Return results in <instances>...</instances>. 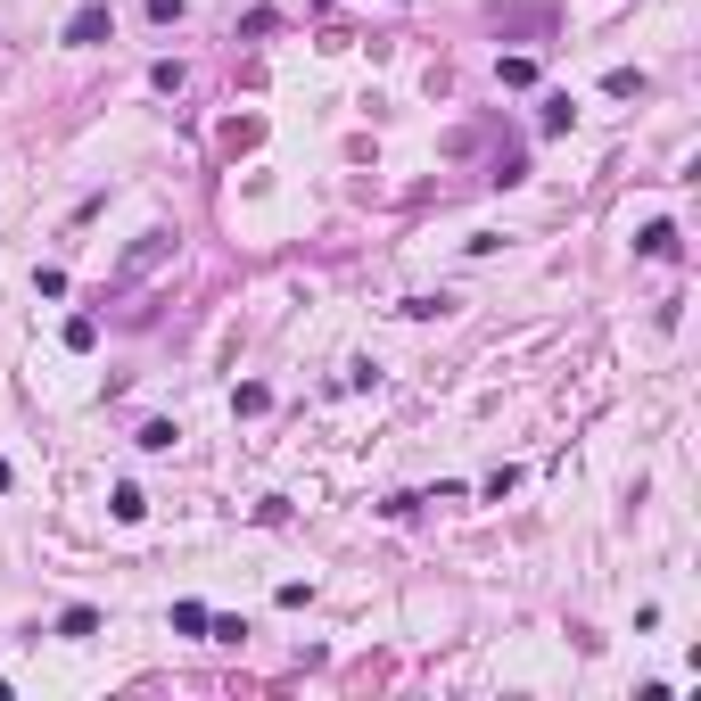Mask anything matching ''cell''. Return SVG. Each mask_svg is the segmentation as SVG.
I'll list each match as a JSON object with an SVG mask.
<instances>
[{"label": "cell", "instance_id": "cell-1", "mask_svg": "<svg viewBox=\"0 0 701 701\" xmlns=\"http://www.w3.org/2000/svg\"><path fill=\"white\" fill-rule=\"evenodd\" d=\"M108 33H116V17H108V0H83V9L66 17V42H75V50H91V42H108Z\"/></svg>", "mask_w": 701, "mask_h": 701}, {"label": "cell", "instance_id": "cell-2", "mask_svg": "<svg viewBox=\"0 0 701 701\" xmlns=\"http://www.w3.org/2000/svg\"><path fill=\"white\" fill-rule=\"evenodd\" d=\"M165 256H174V231H141V248L124 256V273H116V289H132V281H141L149 264H165Z\"/></svg>", "mask_w": 701, "mask_h": 701}, {"label": "cell", "instance_id": "cell-3", "mask_svg": "<svg viewBox=\"0 0 701 701\" xmlns=\"http://www.w3.org/2000/svg\"><path fill=\"white\" fill-rule=\"evenodd\" d=\"M636 248H644V256H677V223H644Z\"/></svg>", "mask_w": 701, "mask_h": 701}, {"label": "cell", "instance_id": "cell-4", "mask_svg": "<svg viewBox=\"0 0 701 701\" xmlns=\"http://www.w3.org/2000/svg\"><path fill=\"white\" fill-rule=\"evenodd\" d=\"M58 636H99V611L75 603V611H58Z\"/></svg>", "mask_w": 701, "mask_h": 701}, {"label": "cell", "instance_id": "cell-5", "mask_svg": "<svg viewBox=\"0 0 701 701\" xmlns=\"http://www.w3.org/2000/svg\"><path fill=\"white\" fill-rule=\"evenodd\" d=\"M149 83H157V91H165V99H174V91H182V83H190V75H182V58H157V66H149Z\"/></svg>", "mask_w": 701, "mask_h": 701}, {"label": "cell", "instance_id": "cell-6", "mask_svg": "<svg viewBox=\"0 0 701 701\" xmlns=\"http://www.w3.org/2000/svg\"><path fill=\"white\" fill-rule=\"evenodd\" d=\"M578 124V108H570V99H545V116H537V132H570Z\"/></svg>", "mask_w": 701, "mask_h": 701}, {"label": "cell", "instance_id": "cell-7", "mask_svg": "<svg viewBox=\"0 0 701 701\" xmlns=\"http://www.w3.org/2000/svg\"><path fill=\"white\" fill-rule=\"evenodd\" d=\"M66 347L91 355V347H99V322H91V314H75V322H66Z\"/></svg>", "mask_w": 701, "mask_h": 701}, {"label": "cell", "instance_id": "cell-8", "mask_svg": "<svg viewBox=\"0 0 701 701\" xmlns=\"http://www.w3.org/2000/svg\"><path fill=\"white\" fill-rule=\"evenodd\" d=\"M207 619H215L207 603H174V627H182V636H207Z\"/></svg>", "mask_w": 701, "mask_h": 701}, {"label": "cell", "instance_id": "cell-9", "mask_svg": "<svg viewBox=\"0 0 701 701\" xmlns=\"http://www.w3.org/2000/svg\"><path fill=\"white\" fill-rule=\"evenodd\" d=\"M174 438H182L174 421H149V429H141V446H149V454H174Z\"/></svg>", "mask_w": 701, "mask_h": 701}, {"label": "cell", "instance_id": "cell-10", "mask_svg": "<svg viewBox=\"0 0 701 701\" xmlns=\"http://www.w3.org/2000/svg\"><path fill=\"white\" fill-rule=\"evenodd\" d=\"M108 512H116V520H141V512H149V495H141V487H116V504H108Z\"/></svg>", "mask_w": 701, "mask_h": 701}, {"label": "cell", "instance_id": "cell-11", "mask_svg": "<svg viewBox=\"0 0 701 701\" xmlns=\"http://www.w3.org/2000/svg\"><path fill=\"white\" fill-rule=\"evenodd\" d=\"M0 487H9V462H0Z\"/></svg>", "mask_w": 701, "mask_h": 701}]
</instances>
